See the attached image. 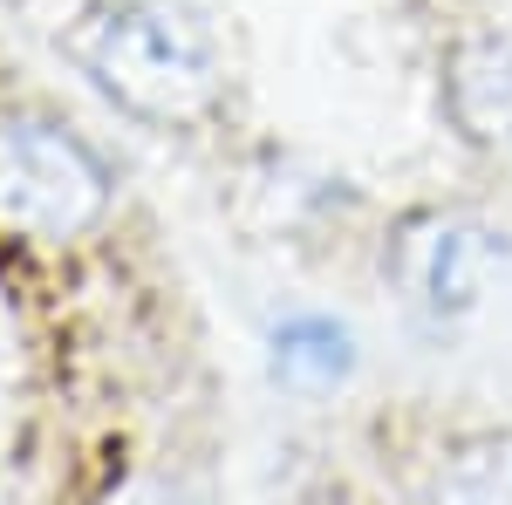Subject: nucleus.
<instances>
[{"label": "nucleus", "instance_id": "nucleus-1", "mask_svg": "<svg viewBox=\"0 0 512 505\" xmlns=\"http://www.w3.org/2000/svg\"><path fill=\"white\" fill-rule=\"evenodd\" d=\"M55 48L144 130H198L226 103V48L185 0H82Z\"/></svg>", "mask_w": 512, "mask_h": 505}, {"label": "nucleus", "instance_id": "nucleus-2", "mask_svg": "<svg viewBox=\"0 0 512 505\" xmlns=\"http://www.w3.org/2000/svg\"><path fill=\"white\" fill-rule=\"evenodd\" d=\"M117 212V164L69 117H0V233L21 246H76Z\"/></svg>", "mask_w": 512, "mask_h": 505}, {"label": "nucleus", "instance_id": "nucleus-3", "mask_svg": "<svg viewBox=\"0 0 512 505\" xmlns=\"http://www.w3.org/2000/svg\"><path fill=\"white\" fill-rule=\"evenodd\" d=\"M512 267L506 226L478 219L465 205H424L390 239V280L424 321H472Z\"/></svg>", "mask_w": 512, "mask_h": 505}, {"label": "nucleus", "instance_id": "nucleus-4", "mask_svg": "<svg viewBox=\"0 0 512 505\" xmlns=\"http://www.w3.org/2000/svg\"><path fill=\"white\" fill-rule=\"evenodd\" d=\"M437 110L478 157H512V28H465L437 62Z\"/></svg>", "mask_w": 512, "mask_h": 505}, {"label": "nucleus", "instance_id": "nucleus-5", "mask_svg": "<svg viewBox=\"0 0 512 505\" xmlns=\"http://www.w3.org/2000/svg\"><path fill=\"white\" fill-rule=\"evenodd\" d=\"M431 505H512V424L458 430L431 465Z\"/></svg>", "mask_w": 512, "mask_h": 505}, {"label": "nucleus", "instance_id": "nucleus-6", "mask_svg": "<svg viewBox=\"0 0 512 505\" xmlns=\"http://www.w3.org/2000/svg\"><path fill=\"white\" fill-rule=\"evenodd\" d=\"M96 505H198V499L178 485V478H164V471H123Z\"/></svg>", "mask_w": 512, "mask_h": 505}, {"label": "nucleus", "instance_id": "nucleus-7", "mask_svg": "<svg viewBox=\"0 0 512 505\" xmlns=\"http://www.w3.org/2000/svg\"><path fill=\"white\" fill-rule=\"evenodd\" d=\"M0 7H21V0H0Z\"/></svg>", "mask_w": 512, "mask_h": 505}]
</instances>
